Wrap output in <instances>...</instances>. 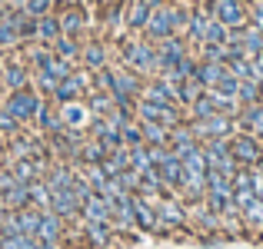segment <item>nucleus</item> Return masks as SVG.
Returning <instances> with one entry per match:
<instances>
[{
    "instance_id": "nucleus-1",
    "label": "nucleus",
    "mask_w": 263,
    "mask_h": 249,
    "mask_svg": "<svg viewBox=\"0 0 263 249\" xmlns=\"http://www.w3.org/2000/svg\"><path fill=\"white\" fill-rule=\"evenodd\" d=\"M120 57H123V67L140 73V77L160 73V53H157V47L150 44V40H127Z\"/></svg>"
},
{
    "instance_id": "nucleus-2",
    "label": "nucleus",
    "mask_w": 263,
    "mask_h": 249,
    "mask_svg": "<svg viewBox=\"0 0 263 249\" xmlns=\"http://www.w3.org/2000/svg\"><path fill=\"white\" fill-rule=\"evenodd\" d=\"M190 130H193V136H197L200 143H203V140H230L233 130H237V116L220 113V110H217V113L203 116V120H193Z\"/></svg>"
},
{
    "instance_id": "nucleus-3",
    "label": "nucleus",
    "mask_w": 263,
    "mask_h": 249,
    "mask_svg": "<svg viewBox=\"0 0 263 249\" xmlns=\"http://www.w3.org/2000/svg\"><path fill=\"white\" fill-rule=\"evenodd\" d=\"M174 33H177V7L174 4L157 7V10L150 13L147 27H143V37H147L150 44H160V40L174 37Z\"/></svg>"
},
{
    "instance_id": "nucleus-4",
    "label": "nucleus",
    "mask_w": 263,
    "mask_h": 249,
    "mask_svg": "<svg viewBox=\"0 0 263 249\" xmlns=\"http://www.w3.org/2000/svg\"><path fill=\"white\" fill-rule=\"evenodd\" d=\"M40 103H44V100H40L37 90L24 87V90H10V93H7V100H4V107L10 110V113L17 116L20 123H33V116H37Z\"/></svg>"
},
{
    "instance_id": "nucleus-5",
    "label": "nucleus",
    "mask_w": 263,
    "mask_h": 249,
    "mask_svg": "<svg viewBox=\"0 0 263 249\" xmlns=\"http://www.w3.org/2000/svg\"><path fill=\"white\" fill-rule=\"evenodd\" d=\"M230 153L240 166H257L263 160V140H257L253 133H233L230 136Z\"/></svg>"
},
{
    "instance_id": "nucleus-6",
    "label": "nucleus",
    "mask_w": 263,
    "mask_h": 249,
    "mask_svg": "<svg viewBox=\"0 0 263 249\" xmlns=\"http://www.w3.org/2000/svg\"><path fill=\"white\" fill-rule=\"evenodd\" d=\"M210 17L220 20V24H227V27H243V24H250V20H247L243 0H210Z\"/></svg>"
},
{
    "instance_id": "nucleus-7",
    "label": "nucleus",
    "mask_w": 263,
    "mask_h": 249,
    "mask_svg": "<svg viewBox=\"0 0 263 249\" xmlns=\"http://www.w3.org/2000/svg\"><path fill=\"white\" fill-rule=\"evenodd\" d=\"M60 110V120H64L67 130H87L90 123H93V113H90V107L84 100H67V103H57Z\"/></svg>"
},
{
    "instance_id": "nucleus-8",
    "label": "nucleus",
    "mask_w": 263,
    "mask_h": 249,
    "mask_svg": "<svg viewBox=\"0 0 263 249\" xmlns=\"http://www.w3.org/2000/svg\"><path fill=\"white\" fill-rule=\"evenodd\" d=\"M237 127L243 133H253L257 140H263V100L257 103H243L237 113Z\"/></svg>"
},
{
    "instance_id": "nucleus-9",
    "label": "nucleus",
    "mask_w": 263,
    "mask_h": 249,
    "mask_svg": "<svg viewBox=\"0 0 263 249\" xmlns=\"http://www.w3.org/2000/svg\"><path fill=\"white\" fill-rule=\"evenodd\" d=\"M157 53H160V73H167V70H174L180 60L186 57V44L174 33V37H167V40L157 44Z\"/></svg>"
},
{
    "instance_id": "nucleus-10",
    "label": "nucleus",
    "mask_w": 263,
    "mask_h": 249,
    "mask_svg": "<svg viewBox=\"0 0 263 249\" xmlns=\"http://www.w3.org/2000/svg\"><path fill=\"white\" fill-rule=\"evenodd\" d=\"M60 17V33H67V37H80V33L87 30V10L84 7H67V10L57 13Z\"/></svg>"
},
{
    "instance_id": "nucleus-11",
    "label": "nucleus",
    "mask_w": 263,
    "mask_h": 249,
    "mask_svg": "<svg viewBox=\"0 0 263 249\" xmlns=\"http://www.w3.org/2000/svg\"><path fill=\"white\" fill-rule=\"evenodd\" d=\"M60 233H64V219L57 216L53 210H44V216H40V230H37V239L47 246H57Z\"/></svg>"
},
{
    "instance_id": "nucleus-12",
    "label": "nucleus",
    "mask_w": 263,
    "mask_h": 249,
    "mask_svg": "<svg viewBox=\"0 0 263 249\" xmlns=\"http://www.w3.org/2000/svg\"><path fill=\"white\" fill-rule=\"evenodd\" d=\"M197 147H200V140L193 136L190 127H174V130H170V150H174L180 160H183V156H190Z\"/></svg>"
},
{
    "instance_id": "nucleus-13",
    "label": "nucleus",
    "mask_w": 263,
    "mask_h": 249,
    "mask_svg": "<svg viewBox=\"0 0 263 249\" xmlns=\"http://www.w3.org/2000/svg\"><path fill=\"white\" fill-rule=\"evenodd\" d=\"M154 13V4L150 0H130L127 4V30H143Z\"/></svg>"
},
{
    "instance_id": "nucleus-14",
    "label": "nucleus",
    "mask_w": 263,
    "mask_h": 249,
    "mask_svg": "<svg viewBox=\"0 0 263 249\" xmlns=\"http://www.w3.org/2000/svg\"><path fill=\"white\" fill-rule=\"evenodd\" d=\"M140 130H143V143L147 147H170V130L157 120H140Z\"/></svg>"
},
{
    "instance_id": "nucleus-15",
    "label": "nucleus",
    "mask_w": 263,
    "mask_h": 249,
    "mask_svg": "<svg viewBox=\"0 0 263 249\" xmlns=\"http://www.w3.org/2000/svg\"><path fill=\"white\" fill-rule=\"evenodd\" d=\"M30 70H27L24 64H7L4 67V87H7V93L10 90H24V87H30Z\"/></svg>"
},
{
    "instance_id": "nucleus-16",
    "label": "nucleus",
    "mask_w": 263,
    "mask_h": 249,
    "mask_svg": "<svg viewBox=\"0 0 263 249\" xmlns=\"http://www.w3.org/2000/svg\"><path fill=\"white\" fill-rule=\"evenodd\" d=\"M53 53H57V57H64V60H80V50H84V44H80V37H67V33H60L57 40H53Z\"/></svg>"
},
{
    "instance_id": "nucleus-17",
    "label": "nucleus",
    "mask_w": 263,
    "mask_h": 249,
    "mask_svg": "<svg viewBox=\"0 0 263 249\" xmlns=\"http://www.w3.org/2000/svg\"><path fill=\"white\" fill-rule=\"evenodd\" d=\"M223 70H227V64H210V60H200V64H197V73H193V80H200L206 90H210V87H217V83H220Z\"/></svg>"
},
{
    "instance_id": "nucleus-18",
    "label": "nucleus",
    "mask_w": 263,
    "mask_h": 249,
    "mask_svg": "<svg viewBox=\"0 0 263 249\" xmlns=\"http://www.w3.org/2000/svg\"><path fill=\"white\" fill-rule=\"evenodd\" d=\"M57 37H60V17H57V13H44V17H37V40H40V44H53Z\"/></svg>"
},
{
    "instance_id": "nucleus-19",
    "label": "nucleus",
    "mask_w": 263,
    "mask_h": 249,
    "mask_svg": "<svg viewBox=\"0 0 263 249\" xmlns=\"http://www.w3.org/2000/svg\"><path fill=\"white\" fill-rule=\"evenodd\" d=\"M80 60H84V67L87 70H103L107 67V47L103 44H87L84 50H80Z\"/></svg>"
},
{
    "instance_id": "nucleus-20",
    "label": "nucleus",
    "mask_w": 263,
    "mask_h": 249,
    "mask_svg": "<svg viewBox=\"0 0 263 249\" xmlns=\"http://www.w3.org/2000/svg\"><path fill=\"white\" fill-rule=\"evenodd\" d=\"M206 24H210V13H206V10H190V24H186L183 37H190L193 44H203Z\"/></svg>"
},
{
    "instance_id": "nucleus-21",
    "label": "nucleus",
    "mask_w": 263,
    "mask_h": 249,
    "mask_svg": "<svg viewBox=\"0 0 263 249\" xmlns=\"http://www.w3.org/2000/svg\"><path fill=\"white\" fill-rule=\"evenodd\" d=\"M20 44V33L13 27V10H0V47H17Z\"/></svg>"
},
{
    "instance_id": "nucleus-22",
    "label": "nucleus",
    "mask_w": 263,
    "mask_h": 249,
    "mask_svg": "<svg viewBox=\"0 0 263 249\" xmlns=\"http://www.w3.org/2000/svg\"><path fill=\"white\" fill-rule=\"evenodd\" d=\"M157 219H160V226H180L183 223V210L174 203V199H157Z\"/></svg>"
},
{
    "instance_id": "nucleus-23",
    "label": "nucleus",
    "mask_w": 263,
    "mask_h": 249,
    "mask_svg": "<svg viewBox=\"0 0 263 249\" xmlns=\"http://www.w3.org/2000/svg\"><path fill=\"white\" fill-rule=\"evenodd\" d=\"M40 216H44V210H37V206H24V210H17L20 230H24L27 236H37V230H40Z\"/></svg>"
},
{
    "instance_id": "nucleus-24",
    "label": "nucleus",
    "mask_w": 263,
    "mask_h": 249,
    "mask_svg": "<svg viewBox=\"0 0 263 249\" xmlns=\"http://www.w3.org/2000/svg\"><path fill=\"white\" fill-rule=\"evenodd\" d=\"M30 206H37V210H50V186H47L44 179H33V183H30Z\"/></svg>"
},
{
    "instance_id": "nucleus-25",
    "label": "nucleus",
    "mask_w": 263,
    "mask_h": 249,
    "mask_svg": "<svg viewBox=\"0 0 263 249\" xmlns=\"http://www.w3.org/2000/svg\"><path fill=\"white\" fill-rule=\"evenodd\" d=\"M227 40H230V27L210 17V24H206V33H203V44H227Z\"/></svg>"
},
{
    "instance_id": "nucleus-26",
    "label": "nucleus",
    "mask_w": 263,
    "mask_h": 249,
    "mask_svg": "<svg viewBox=\"0 0 263 249\" xmlns=\"http://www.w3.org/2000/svg\"><path fill=\"white\" fill-rule=\"evenodd\" d=\"M20 127H24V123H20L7 107H0V133H4V136H13V133H20Z\"/></svg>"
},
{
    "instance_id": "nucleus-27",
    "label": "nucleus",
    "mask_w": 263,
    "mask_h": 249,
    "mask_svg": "<svg viewBox=\"0 0 263 249\" xmlns=\"http://www.w3.org/2000/svg\"><path fill=\"white\" fill-rule=\"evenodd\" d=\"M237 96H240V103H257L260 100V83L257 80H240Z\"/></svg>"
},
{
    "instance_id": "nucleus-28",
    "label": "nucleus",
    "mask_w": 263,
    "mask_h": 249,
    "mask_svg": "<svg viewBox=\"0 0 263 249\" xmlns=\"http://www.w3.org/2000/svg\"><path fill=\"white\" fill-rule=\"evenodd\" d=\"M87 236L93 239L97 246H103L110 239V223H93V219H87Z\"/></svg>"
},
{
    "instance_id": "nucleus-29",
    "label": "nucleus",
    "mask_w": 263,
    "mask_h": 249,
    "mask_svg": "<svg viewBox=\"0 0 263 249\" xmlns=\"http://www.w3.org/2000/svg\"><path fill=\"white\" fill-rule=\"evenodd\" d=\"M217 90H220V93H233V96H237V90H240V77H233L230 70H223V77H220Z\"/></svg>"
},
{
    "instance_id": "nucleus-30",
    "label": "nucleus",
    "mask_w": 263,
    "mask_h": 249,
    "mask_svg": "<svg viewBox=\"0 0 263 249\" xmlns=\"http://www.w3.org/2000/svg\"><path fill=\"white\" fill-rule=\"evenodd\" d=\"M50 7H53V0H27L24 10H30L33 17H44V13H50Z\"/></svg>"
},
{
    "instance_id": "nucleus-31",
    "label": "nucleus",
    "mask_w": 263,
    "mask_h": 249,
    "mask_svg": "<svg viewBox=\"0 0 263 249\" xmlns=\"http://www.w3.org/2000/svg\"><path fill=\"white\" fill-rule=\"evenodd\" d=\"M247 20H250L253 27H260V30H263V0H253V4L247 7Z\"/></svg>"
},
{
    "instance_id": "nucleus-32",
    "label": "nucleus",
    "mask_w": 263,
    "mask_h": 249,
    "mask_svg": "<svg viewBox=\"0 0 263 249\" xmlns=\"http://www.w3.org/2000/svg\"><path fill=\"white\" fill-rule=\"evenodd\" d=\"M7 213H10V206H7V199H4V196H0V219H4V216H7Z\"/></svg>"
},
{
    "instance_id": "nucleus-33",
    "label": "nucleus",
    "mask_w": 263,
    "mask_h": 249,
    "mask_svg": "<svg viewBox=\"0 0 263 249\" xmlns=\"http://www.w3.org/2000/svg\"><path fill=\"white\" fill-rule=\"evenodd\" d=\"M0 249H4V246H0Z\"/></svg>"
}]
</instances>
